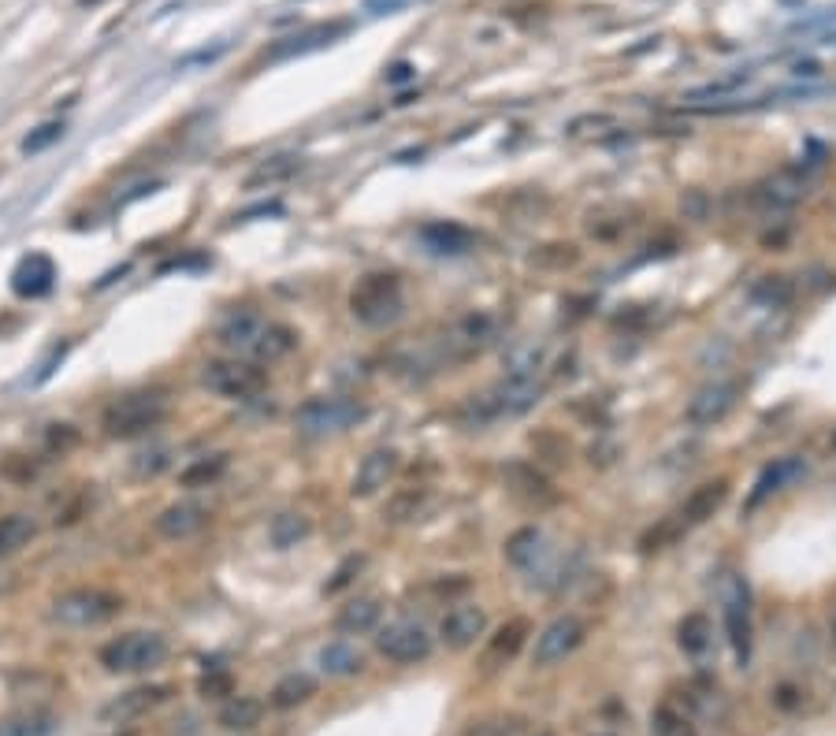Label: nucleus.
<instances>
[{
    "label": "nucleus",
    "instance_id": "nucleus-1",
    "mask_svg": "<svg viewBox=\"0 0 836 736\" xmlns=\"http://www.w3.org/2000/svg\"><path fill=\"white\" fill-rule=\"evenodd\" d=\"M543 398V383L536 380V372H506L495 387H487L484 395H476L465 406L469 424H487L498 417H521L532 406H539Z\"/></svg>",
    "mask_w": 836,
    "mask_h": 736
},
{
    "label": "nucleus",
    "instance_id": "nucleus-2",
    "mask_svg": "<svg viewBox=\"0 0 836 736\" xmlns=\"http://www.w3.org/2000/svg\"><path fill=\"white\" fill-rule=\"evenodd\" d=\"M498 339V320L491 313H465L458 320H450L439 335L432 339V368L439 365H461L480 357L487 346H495Z\"/></svg>",
    "mask_w": 836,
    "mask_h": 736
},
{
    "label": "nucleus",
    "instance_id": "nucleus-3",
    "mask_svg": "<svg viewBox=\"0 0 836 736\" xmlns=\"http://www.w3.org/2000/svg\"><path fill=\"white\" fill-rule=\"evenodd\" d=\"M350 313L365 328H391L405 316L402 283L391 272H368L353 283L350 290Z\"/></svg>",
    "mask_w": 836,
    "mask_h": 736
},
{
    "label": "nucleus",
    "instance_id": "nucleus-4",
    "mask_svg": "<svg viewBox=\"0 0 836 736\" xmlns=\"http://www.w3.org/2000/svg\"><path fill=\"white\" fill-rule=\"evenodd\" d=\"M168 417V398L160 391H131L105 406L101 428L108 439H134V435L153 432Z\"/></svg>",
    "mask_w": 836,
    "mask_h": 736
},
{
    "label": "nucleus",
    "instance_id": "nucleus-5",
    "mask_svg": "<svg viewBox=\"0 0 836 736\" xmlns=\"http://www.w3.org/2000/svg\"><path fill=\"white\" fill-rule=\"evenodd\" d=\"M168 662V640L160 632H123L101 647V666L108 673H149Z\"/></svg>",
    "mask_w": 836,
    "mask_h": 736
},
{
    "label": "nucleus",
    "instance_id": "nucleus-6",
    "mask_svg": "<svg viewBox=\"0 0 836 736\" xmlns=\"http://www.w3.org/2000/svg\"><path fill=\"white\" fill-rule=\"evenodd\" d=\"M123 610V599L101 588H71V592L56 595L53 599V621L64 629H97L112 621Z\"/></svg>",
    "mask_w": 836,
    "mask_h": 736
},
{
    "label": "nucleus",
    "instance_id": "nucleus-7",
    "mask_svg": "<svg viewBox=\"0 0 836 736\" xmlns=\"http://www.w3.org/2000/svg\"><path fill=\"white\" fill-rule=\"evenodd\" d=\"M264 368H257L246 357H220V361H209L201 368V387L212 391L220 398H231V402H249L264 391Z\"/></svg>",
    "mask_w": 836,
    "mask_h": 736
},
{
    "label": "nucleus",
    "instance_id": "nucleus-8",
    "mask_svg": "<svg viewBox=\"0 0 836 736\" xmlns=\"http://www.w3.org/2000/svg\"><path fill=\"white\" fill-rule=\"evenodd\" d=\"M718 599H721V618H725V632L729 644L744 666L751 658V592L747 580L740 573H721L718 580Z\"/></svg>",
    "mask_w": 836,
    "mask_h": 736
},
{
    "label": "nucleus",
    "instance_id": "nucleus-9",
    "mask_svg": "<svg viewBox=\"0 0 836 736\" xmlns=\"http://www.w3.org/2000/svg\"><path fill=\"white\" fill-rule=\"evenodd\" d=\"M432 636L413 618H394L376 629V651L394 666H417L424 658H432Z\"/></svg>",
    "mask_w": 836,
    "mask_h": 736
},
{
    "label": "nucleus",
    "instance_id": "nucleus-10",
    "mask_svg": "<svg viewBox=\"0 0 836 736\" xmlns=\"http://www.w3.org/2000/svg\"><path fill=\"white\" fill-rule=\"evenodd\" d=\"M365 417V406L353 402V398H313L294 413L301 435H331L346 432Z\"/></svg>",
    "mask_w": 836,
    "mask_h": 736
},
{
    "label": "nucleus",
    "instance_id": "nucleus-11",
    "mask_svg": "<svg viewBox=\"0 0 836 736\" xmlns=\"http://www.w3.org/2000/svg\"><path fill=\"white\" fill-rule=\"evenodd\" d=\"M584 636H588V621L576 618V614H562V618H554L547 629L536 636V651H532V662H536L539 670H547V666H558V662H565V658L573 655L576 647L584 644Z\"/></svg>",
    "mask_w": 836,
    "mask_h": 736
},
{
    "label": "nucleus",
    "instance_id": "nucleus-12",
    "mask_svg": "<svg viewBox=\"0 0 836 736\" xmlns=\"http://www.w3.org/2000/svg\"><path fill=\"white\" fill-rule=\"evenodd\" d=\"M740 383L736 380H714L699 387L692 398H688V409H684V421L695 424V428H714L729 417L736 402H740Z\"/></svg>",
    "mask_w": 836,
    "mask_h": 736
},
{
    "label": "nucleus",
    "instance_id": "nucleus-13",
    "mask_svg": "<svg viewBox=\"0 0 836 736\" xmlns=\"http://www.w3.org/2000/svg\"><path fill=\"white\" fill-rule=\"evenodd\" d=\"M268 324H272V320H264L261 313H253V309H238V313H231L220 324L216 339H220L223 350H231L235 357H253V361H257V350H261Z\"/></svg>",
    "mask_w": 836,
    "mask_h": 736
},
{
    "label": "nucleus",
    "instance_id": "nucleus-14",
    "mask_svg": "<svg viewBox=\"0 0 836 736\" xmlns=\"http://www.w3.org/2000/svg\"><path fill=\"white\" fill-rule=\"evenodd\" d=\"M803 198H807V179H803L799 171H792V168L773 171V175H766L762 183L751 186V201H755L758 209H766V212L796 209Z\"/></svg>",
    "mask_w": 836,
    "mask_h": 736
},
{
    "label": "nucleus",
    "instance_id": "nucleus-15",
    "mask_svg": "<svg viewBox=\"0 0 836 736\" xmlns=\"http://www.w3.org/2000/svg\"><path fill=\"white\" fill-rule=\"evenodd\" d=\"M487 632V610L480 603H458L450 606L439 621V640H443L450 651H465L472 647L480 636Z\"/></svg>",
    "mask_w": 836,
    "mask_h": 736
},
{
    "label": "nucleus",
    "instance_id": "nucleus-16",
    "mask_svg": "<svg viewBox=\"0 0 836 736\" xmlns=\"http://www.w3.org/2000/svg\"><path fill=\"white\" fill-rule=\"evenodd\" d=\"M398 465H402V461H398V450H391V447L368 450L350 480V495L353 499H372V495H379V491L394 480Z\"/></svg>",
    "mask_w": 836,
    "mask_h": 736
},
{
    "label": "nucleus",
    "instance_id": "nucleus-17",
    "mask_svg": "<svg viewBox=\"0 0 836 736\" xmlns=\"http://www.w3.org/2000/svg\"><path fill=\"white\" fill-rule=\"evenodd\" d=\"M209 517V506H201V502H171L168 510H160L153 517V532L160 539H168V543H183V539L197 536L201 528L209 525Z\"/></svg>",
    "mask_w": 836,
    "mask_h": 736
},
{
    "label": "nucleus",
    "instance_id": "nucleus-18",
    "mask_svg": "<svg viewBox=\"0 0 836 736\" xmlns=\"http://www.w3.org/2000/svg\"><path fill=\"white\" fill-rule=\"evenodd\" d=\"M502 480H506V487H510L517 499L528 502V506H536V510L558 502V487L550 484L536 465H528V461H510V465H502Z\"/></svg>",
    "mask_w": 836,
    "mask_h": 736
},
{
    "label": "nucleus",
    "instance_id": "nucleus-19",
    "mask_svg": "<svg viewBox=\"0 0 836 736\" xmlns=\"http://www.w3.org/2000/svg\"><path fill=\"white\" fill-rule=\"evenodd\" d=\"M807 476V461L799 458V454H788V458H777L770 461L762 473H758L755 480V491L747 495V506L744 513H755L762 502L770 499V495H777V491H784V487H792L796 480H803Z\"/></svg>",
    "mask_w": 836,
    "mask_h": 736
},
{
    "label": "nucleus",
    "instance_id": "nucleus-20",
    "mask_svg": "<svg viewBox=\"0 0 836 736\" xmlns=\"http://www.w3.org/2000/svg\"><path fill=\"white\" fill-rule=\"evenodd\" d=\"M164 699H168V688H160V684L131 688V692H123V696L112 699L108 707H101V722L127 725V722H134V718H142L145 710H153L157 703H164Z\"/></svg>",
    "mask_w": 836,
    "mask_h": 736
},
{
    "label": "nucleus",
    "instance_id": "nucleus-21",
    "mask_svg": "<svg viewBox=\"0 0 836 736\" xmlns=\"http://www.w3.org/2000/svg\"><path fill=\"white\" fill-rule=\"evenodd\" d=\"M56 287V264L45 253H30L15 264L12 272V290L19 298H45Z\"/></svg>",
    "mask_w": 836,
    "mask_h": 736
},
{
    "label": "nucleus",
    "instance_id": "nucleus-22",
    "mask_svg": "<svg viewBox=\"0 0 836 736\" xmlns=\"http://www.w3.org/2000/svg\"><path fill=\"white\" fill-rule=\"evenodd\" d=\"M725 499H729V480H725V476L699 484L692 495L684 499V510H680V528H695V525H703V521H710V517L721 510V502Z\"/></svg>",
    "mask_w": 836,
    "mask_h": 736
},
{
    "label": "nucleus",
    "instance_id": "nucleus-23",
    "mask_svg": "<svg viewBox=\"0 0 836 736\" xmlns=\"http://www.w3.org/2000/svg\"><path fill=\"white\" fill-rule=\"evenodd\" d=\"M424 246L432 253H443V257H461L476 246V235H472L465 224H454V220H439V224H428L420 231Z\"/></svg>",
    "mask_w": 836,
    "mask_h": 736
},
{
    "label": "nucleus",
    "instance_id": "nucleus-24",
    "mask_svg": "<svg viewBox=\"0 0 836 736\" xmlns=\"http://www.w3.org/2000/svg\"><path fill=\"white\" fill-rule=\"evenodd\" d=\"M528 632H532V625L524 618H510L502 629L491 636V644H487L484 651V670H498V666H506V662H513L517 658V651L524 647V640H528Z\"/></svg>",
    "mask_w": 836,
    "mask_h": 736
},
{
    "label": "nucleus",
    "instance_id": "nucleus-25",
    "mask_svg": "<svg viewBox=\"0 0 836 736\" xmlns=\"http://www.w3.org/2000/svg\"><path fill=\"white\" fill-rule=\"evenodd\" d=\"M346 30H350V23H327V27H313L305 30V34H294V38L279 41L272 53H268V60H290V56H305L313 53V49H324L335 38H342Z\"/></svg>",
    "mask_w": 836,
    "mask_h": 736
},
{
    "label": "nucleus",
    "instance_id": "nucleus-26",
    "mask_svg": "<svg viewBox=\"0 0 836 736\" xmlns=\"http://www.w3.org/2000/svg\"><path fill=\"white\" fill-rule=\"evenodd\" d=\"M502 554H506V562L517 569H532L547 554V539H543V528L536 525H524L517 528L510 539H506V547H502Z\"/></svg>",
    "mask_w": 836,
    "mask_h": 736
},
{
    "label": "nucleus",
    "instance_id": "nucleus-27",
    "mask_svg": "<svg viewBox=\"0 0 836 736\" xmlns=\"http://www.w3.org/2000/svg\"><path fill=\"white\" fill-rule=\"evenodd\" d=\"M379 621H383V603L365 595V599H353L339 610L335 618V629L346 632V636H361V632H376Z\"/></svg>",
    "mask_w": 836,
    "mask_h": 736
},
{
    "label": "nucleus",
    "instance_id": "nucleus-28",
    "mask_svg": "<svg viewBox=\"0 0 836 736\" xmlns=\"http://www.w3.org/2000/svg\"><path fill=\"white\" fill-rule=\"evenodd\" d=\"M316 662H320V670L327 673V677H353V673L365 670V655H361V647H353L350 640H331V644L320 647V655H316Z\"/></svg>",
    "mask_w": 836,
    "mask_h": 736
},
{
    "label": "nucleus",
    "instance_id": "nucleus-29",
    "mask_svg": "<svg viewBox=\"0 0 836 736\" xmlns=\"http://www.w3.org/2000/svg\"><path fill=\"white\" fill-rule=\"evenodd\" d=\"M301 168H305V160H301L298 153H279V157H268L246 175V190H261V186L287 183L290 175H298Z\"/></svg>",
    "mask_w": 836,
    "mask_h": 736
},
{
    "label": "nucleus",
    "instance_id": "nucleus-30",
    "mask_svg": "<svg viewBox=\"0 0 836 736\" xmlns=\"http://www.w3.org/2000/svg\"><path fill=\"white\" fill-rule=\"evenodd\" d=\"M710 644H714V625H710V618L699 614V610L684 614L680 625H677V647L680 651H684V655H703Z\"/></svg>",
    "mask_w": 836,
    "mask_h": 736
},
{
    "label": "nucleus",
    "instance_id": "nucleus-31",
    "mask_svg": "<svg viewBox=\"0 0 836 736\" xmlns=\"http://www.w3.org/2000/svg\"><path fill=\"white\" fill-rule=\"evenodd\" d=\"M313 532V521L305 517V513H275L272 525H268V539H272L279 551H290V547H298L301 539Z\"/></svg>",
    "mask_w": 836,
    "mask_h": 736
},
{
    "label": "nucleus",
    "instance_id": "nucleus-32",
    "mask_svg": "<svg viewBox=\"0 0 836 736\" xmlns=\"http://www.w3.org/2000/svg\"><path fill=\"white\" fill-rule=\"evenodd\" d=\"M264 718V703L253 696H235L227 707L220 710V725L231 729V733H246V729H257Z\"/></svg>",
    "mask_w": 836,
    "mask_h": 736
},
{
    "label": "nucleus",
    "instance_id": "nucleus-33",
    "mask_svg": "<svg viewBox=\"0 0 836 736\" xmlns=\"http://www.w3.org/2000/svg\"><path fill=\"white\" fill-rule=\"evenodd\" d=\"M747 82H751V75L747 71H732V75H725V79H714V82H706V86H695V90H688L684 93V101H692V105H699L703 108L706 101H732L736 93L744 90Z\"/></svg>",
    "mask_w": 836,
    "mask_h": 736
},
{
    "label": "nucleus",
    "instance_id": "nucleus-34",
    "mask_svg": "<svg viewBox=\"0 0 836 736\" xmlns=\"http://www.w3.org/2000/svg\"><path fill=\"white\" fill-rule=\"evenodd\" d=\"M34 536H38V525H34V517H27V513H8V517H0V558L23 551Z\"/></svg>",
    "mask_w": 836,
    "mask_h": 736
},
{
    "label": "nucleus",
    "instance_id": "nucleus-35",
    "mask_svg": "<svg viewBox=\"0 0 836 736\" xmlns=\"http://www.w3.org/2000/svg\"><path fill=\"white\" fill-rule=\"evenodd\" d=\"M313 696H316V681L309 673H287V677L272 688V703L279 710L301 707V703H309Z\"/></svg>",
    "mask_w": 836,
    "mask_h": 736
},
{
    "label": "nucleus",
    "instance_id": "nucleus-36",
    "mask_svg": "<svg viewBox=\"0 0 836 736\" xmlns=\"http://www.w3.org/2000/svg\"><path fill=\"white\" fill-rule=\"evenodd\" d=\"M56 718L49 710H27V714H15L8 722H0V736H53Z\"/></svg>",
    "mask_w": 836,
    "mask_h": 736
},
{
    "label": "nucleus",
    "instance_id": "nucleus-37",
    "mask_svg": "<svg viewBox=\"0 0 836 736\" xmlns=\"http://www.w3.org/2000/svg\"><path fill=\"white\" fill-rule=\"evenodd\" d=\"M227 469V454H212V458H197L194 465H186L179 473V484L183 487H209L216 484Z\"/></svg>",
    "mask_w": 836,
    "mask_h": 736
},
{
    "label": "nucleus",
    "instance_id": "nucleus-38",
    "mask_svg": "<svg viewBox=\"0 0 836 736\" xmlns=\"http://www.w3.org/2000/svg\"><path fill=\"white\" fill-rule=\"evenodd\" d=\"M420 506H424V487H402V491H394L391 502L383 506V517L394 521V525H402V521H413V517H417Z\"/></svg>",
    "mask_w": 836,
    "mask_h": 736
},
{
    "label": "nucleus",
    "instance_id": "nucleus-39",
    "mask_svg": "<svg viewBox=\"0 0 836 736\" xmlns=\"http://www.w3.org/2000/svg\"><path fill=\"white\" fill-rule=\"evenodd\" d=\"M528 261L536 264V268H573V264L580 261V250H576L573 242H547V246H539Z\"/></svg>",
    "mask_w": 836,
    "mask_h": 736
},
{
    "label": "nucleus",
    "instance_id": "nucleus-40",
    "mask_svg": "<svg viewBox=\"0 0 836 736\" xmlns=\"http://www.w3.org/2000/svg\"><path fill=\"white\" fill-rule=\"evenodd\" d=\"M751 298L762 302L766 309H784V305L792 302V283L784 276H766L762 283L751 287Z\"/></svg>",
    "mask_w": 836,
    "mask_h": 736
},
{
    "label": "nucleus",
    "instance_id": "nucleus-41",
    "mask_svg": "<svg viewBox=\"0 0 836 736\" xmlns=\"http://www.w3.org/2000/svg\"><path fill=\"white\" fill-rule=\"evenodd\" d=\"M64 134H67V127H64V123H41L38 131H30L27 138H23V145H19V149H23L27 157H34V153H45L49 145H56V142H60Z\"/></svg>",
    "mask_w": 836,
    "mask_h": 736
},
{
    "label": "nucleus",
    "instance_id": "nucleus-42",
    "mask_svg": "<svg viewBox=\"0 0 836 736\" xmlns=\"http://www.w3.org/2000/svg\"><path fill=\"white\" fill-rule=\"evenodd\" d=\"M171 465V450L168 447H153V450H142L138 458H134V473L138 476H157L164 473Z\"/></svg>",
    "mask_w": 836,
    "mask_h": 736
},
{
    "label": "nucleus",
    "instance_id": "nucleus-43",
    "mask_svg": "<svg viewBox=\"0 0 836 736\" xmlns=\"http://www.w3.org/2000/svg\"><path fill=\"white\" fill-rule=\"evenodd\" d=\"M361 566H365V558H361V554H353V558H346V562H342V566H339V573H335V580H327V588H324V592H327V595L342 592V588L350 584V580H353V573H357V569H361Z\"/></svg>",
    "mask_w": 836,
    "mask_h": 736
},
{
    "label": "nucleus",
    "instance_id": "nucleus-44",
    "mask_svg": "<svg viewBox=\"0 0 836 736\" xmlns=\"http://www.w3.org/2000/svg\"><path fill=\"white\" fill-rule=\"evenodd\" d=\"M231 688H235V684H231V677H227V673H205V677H201V692H205V696H231Z\"/></svg>",
    "mask_w": 836,
    "mask_h": 736
},
{
    "label": "nucleus",
    "instance_id": "nucleus-45",
    "mask_svg": "<svg viewBox=\"0 0 836 736\" xmlns=\"http://www.w3.org/2000/svg\"><path fill=\"white\" fill-rule=\"evenodd\" d=\"M770 696H773V707H781V710H799V707H803V696H799L796 684H781V688H773Z\"/></svg>",
    "mask_w": 836,
    "mask_h": 736
},
{
    "label": "nucleus",
    "instance_id": "nucleus-46",
    "mask_svg": "<svg viewBox=\"0 0 836 736\" xmlns=\"http://www.w3.org/2000/svg\"><path fill=\"white\" fill-rule=\"evenodd\" d=\"M472 736H517V718H506V722H487V725H480Z\"/></svg>",
    "mask_w": 836,
    "mask_h": 736
},
{
    "label": "nucleus",
    "instance_id": "nucleus-47",
    "mask_svg": "<svg viewBox=\"0 0 836 736\" xmlns=\"http://www.w3.org/2000/svg\"><path fill=\"white\" fill-rule=\"evenodd\" d=\"M651 729L658 736H673V733H677V718H673L669 710H658V718L651 722Z\"/></svg>",
    "mask_w": 836,
    "mask_h": 736
},
{
    "label": "nucleus",
    "instance_id": "nucleus-48",
    "mask_svg": "<svg viewBox=\"0 0 836 736\" xmlns=\"http://www.w3.org/2000/svg\"><path fill=\"white\" fill-rule=\"evenodd\" d=\"M409 0H365V8L368 12H376V15H383V12H398V8H405Z\"/></svg>",
    "mask_w": 836,
    "mask_h": 736
},
{
    "label": "nucleus",
    "instance_id": "nucleus-49",
    "mask_svg": "<svg viewBox=\"0 0 836 736\" xmlns=\"http://www.w3.org/2000/svg\"><path fill=\"white\" fill-rule=\"evenodd\" d=\"M279 205H257V209H249V212H242V216H238V220H249V216H279Z\"/></svg>",
    "mask_w": 836,
    "mask_h": 736
},
{
    "label": "nucleus",
    "instance_id": "nucleus-50",
    "mask_svg": "<svg viewBox=\"0 0 836 736\" xmlns=\"http://www.w3.org/2000/svg\"><path fill=\"white\" fill-rule=\"evenodd\" d=\"M405 79H413V67H409V64L391 67V82H405Z\"/></svg>",
    "mask_w": 836,
    "mask_h": 736
},
{
    "label": "nucleus",
    "instance_id": "nucleus-51",
    "mask_svg": "<svg viewBox=\"0 0 836 736\" xmlns=\"http://www.w3.org/2000/svg\"><path fill=\"white\" fill-rule=\"evenodd\" d=\"M833 647H836V614H833Z\"/></svg>",
    "mask_w": 836,
    "mask_h": 736
},
{
    "label": "nucleus",
    "instance_id": "nucleus-52",
    "mask_svg": "<svg viewBox=\"0 0 836 736\" xmlns=\"http://www.w3.org/2000/svg\"><path fill=\"white\" fill-rule=\"evenodd\" d=\"M591 736H617V733H591Z\"/></svg>",
    "mask_w": 836,
    "mask_h": 736
},
{
    "label": "nucleus",
    "instance_id": "nucleus-53",
    "mask_svg": "<svg viewBox=\"0 0 836 736\" xmlns=\"http://www.w3.org/2000/svg\"><path fill=\"white\" fill-rule=\"evenodd\" d=\"M0 588H4V577H0Z\"/></svg>",
    "mask_w": 836,
    "mask_h": 736
},
{
    "label": "nucleus",
    "instance_id": "nucleus-54",
    "mask_svg": "<svg viewBox=\"0 0 836 736\" xmlns=\"http://www.w3.org/2000/svg\"><path fill=\"white\" fill-rule=\"evenodd\" d=\"M536 736H550V733H536Z\"/></svg>",
    "mask_w": 836,
    "mask_h": 736
},
{
    "label": "nucleus",
    "instance_id": "nucleus-55",
    "mask_svg": "<svg viewBox=\"0 0 836 736\" xmlns=\"http://www.w3.org/2000/svg\"><path fill=\"white\" fill-rule=\"evenodd\" d=\"M833 447H836V435H833Z\"/></svg>",
    "mask_w": 836,
    "mask_h": 736
}]
</instances>
